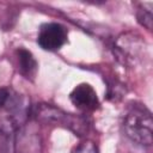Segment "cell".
<instances>
[{
	"label": "cell",
	"mask_w": 153,
	"mask_h": 153,
	"mask_svg": "<svg viewBox=\"0 0 153 153\" xmlns=\"http://www.w3.org/2000/svg\"><path fill=\"white\" fill-rule=\"evenodd\" d=\"M16 53H17L18 65H19V69H20L22 74H24L26 78L33 76L37 71V61L35 60L31 51H29L24 48H19V49H17Z\"/></svg>",
	"instance_id": "5"
},
{
	"label": "cell",
	"mask_w": 153,
	"mask_h": 153,
	"mask_svg": "<svg viewBox=\"0 0 153 153\" xmlns=\"http://www.w3.org/2000/svg\"><path fill=\"white\" fill-rule=\"evenodd\" d=\"M152 18L153 17H152L151 10H143V11H140L137 13V19H139L140 24H142L148 30L152 29Z\"/></svg>",
	"instance_id": "6"
},
{
	"label": "cell",
	"mask_w": 153,
	"mask_h": 153,
	"mask_svg": "<svg viewBox=\"0 0 153 153\" xmlns=\"http://www.w3.org/2000/svg\"><path fill=\"white\" fill-rule=\"evenodd\" d=\"M10 99V91L6 87H0V108H2Z\"/></svg>",
	"instance_id": "8"
},
{
	"label": "cell",
	"mask_w": 153,
	"mask_h": 153,
	"mask_svg": "<svg viewBox=\"0 0 153 153\" xmlns=\"http://www.w3.org/2000/svg\"><path fill=\"white\" fill-rule=\"evenodd\" d=\"M33 115L38 121L55 123L56 126L59 124L61 127L68 128L74 131L75 135H84L88 129V123L84 117L67 114L49 104H39L38 106H36Z\"/></svg>",
	"instance_id": "2"
},
{
	"label": "cell",
	"mask_w": 153,
	"mask_h": 153,
	"mask_svg": "<svg viewBox=\"0 0 153 153\" xmlns=\"http://www.w3.org/2000/svg\"><path fill=\"white\" fill-rule=\"evenodd\" d=\"M67 30L59 23H47L41 26L37 43L38 45L48 51L59 50L67 42Z\"/></svg>",
	"instance_id": "3"
},
{
	"label": "cell",
	"mask_w": 153,
	"mask_h": 153,
	"mask_svg": "<svg viewBox=\"0 0 153 153\" xmlns=\"http://www.w3.org/2000/svg\"><path fill=\"white\" fill-rule=\"evenodd\" d=\"M124 131L133 141L151 146L153 141V121L151 112L143 109H133L124 118Z\"/></svg>",
	"instance_id": "1"
},
{
	"label": "cell",
	"mask_w": 153,
	"mask_h": 153,
	"mask_svg": "<svg viewBox=\"0 0 153 153\" xmlns=\"http://www.w3.org/2000/svg\"><path fill=\"white\" fill-rule=\"evenodd\" d=\"M74 153H98V151L97 146L92 141H84L76 147Z\"/></svg>",
	"instance_id": "7"
},
{
	"label": "cell",
	"mask_w": 153,
	"mask_h": 153,
	"mask_svg": "<svg viewBox=\"0 0 153 153\" xmlns=\"http://www.w3.org/2000/svg\"><path fill=\"white\" fill-rule=\"evenodd\" d=\"M69 99L73 105L84 111H93L99 105V100L94 88L86 82L75 86L69 94Z\"/></svg>",
	"instance_id": "4"
}]
</instances>
